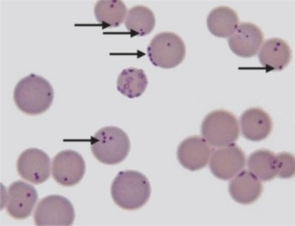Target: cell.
<instances>
[{
    "mask_svg": "<svg viewBox=\"0 0 295 226\" xmlns=\"http://www.w3.org/2000/svg\"><path fill=\"white\" fill-rule=\"evenodd\" d=\"M211 152L210 146L204 138L194 136L181 142L177 154L179 162L184 167L195 171L206 166Z\"/></svg>",
    "mask_w": 295,
    "mask_h": 226,
    "instance_id": "12",
    "label": "cell"
},
{
    "mask_svg": "<svg viewBox=\"0 0 295 226\" xmlns=\"http://www.w3.org/2000/svg\"><path fill=\"white\" fill-rule=\"evenodd\" d=\"M262 185L258 178L251 171L244 170L230 181L229 190L232 198L237 202L249 204L259 198Z\"/></svg>",
    "mask_w": 295,
    "mask_h": 226,
    "instance_id": "15",
    "label": "cell"
},
{
    "mask_svg": "<svg viewBox=\"0 0 295 226\" xmlns=\"http://www.w3.org/2000/svg\"><path fill=\"white\" fill-rule=\"evenodd\" d=\"M50 159L43 150L31 148L23 151L17 161L18 172L23 178L32 183L39 184L50 175Z\"/></svg>",
    "mask_w": 295,
    "mask_h": 226,
    "instance_id": "9",
    "label": "cell"
},
{
    "mask_svg": "<svg viewBox=\"0 0 295 226\" xmlns=\"http://www.w3.org/2000/svg\"><path fill=\"white\" fill-rule=\"evenodd\" d=\"M75 213L71 202L61 196L54 195L43 198L38 204L34 214L35 224L43 225H71Z\"/></svg>",
    "mask_w": 295,
    "mask_h": 226,
    "instance_id": "6",
    "label": "cell"
},
{
    "mask_svg": "<svg viewBox=\"0 0 295 226\" xmlns=\"http://www.w3.org/2000/svg\"><path fill=\"white\" fill-rule=\"evenodd\" d=\"M148 84L147 76L143 69L130 67L124 69L119 75L117 88L122 94L132 98L141 96Z\"/></svg>",
    "mask_w": 295,
    "mask_h": 226,
    "instance_id": "20",
    "label": "cell"
},
{
    "mask_svg": "<svg viewBox=\"0 0 295 226\" xmlns=\"http://www.w3.org/2000/svg\"><path fill=\"white\" fill-rule=\"evenodd\" d=\"M239 22L236 12L226 6L213 9L207 19V27L210 32L216 36L222 38L232 35L237 28Z\"/></svg>",
    "mask_w": 295,
    "mask_h": 226,
    "instance_id": "16",
    "label": "cell"
},
{
    "mask_svg": "<svg viewBox=\"0 0 295 226\" xmlns=\"http://www.w3.org/2000/svg\"><path fill=\"white\" fill-rule=\"evenodd\" d=\"M130 143L127 134L120 128L109 126L99 130L91 138V149L96 159L105 164L114 165L128 155Z\"/></svg>",
    "mask_w": 295,
    "mask_h": 226,
    "instance_id": "3",
    "label": "cell"
},
{
    "mask_svg": "<svg viewBox=\"0 0 295 226\" xmlns=\"http://www.w3.org/2000/svg\"><path fill=\"white\" fill-rule=\"evenodd\" d=\"M86 165L81 155L72 150H65L57 153L52 164V173L55 180L66 186H74L82 179Z\"/></svg>",
    "mask_w": 295,
    "mask_h": 226,
    "instance_id": "7",
    "label": "cell"
},
{
    "mask_svg": "<svg viewBox=\"0 0 295 226\" xmlns=\"http://www.w3.org/2000/svg\"><path fill=\"white\" fill-rule=\"evenodd\" d=\"M216 149H212L209 168L217 178L228 180L237 174L244 168L245 157L243 151L233 143Z\"/></svg>",
    "mask_w": 295,
    "mask_h": 226,
    "instance_id": "8",
    "label": "cell"
},
{
    "mask_svg": "<svg viewBox=\"0 0 295 226\" xmlns=\"http://www.w3.org/2000/svg\"><path fill=\"white\" fill-rule=\"evenodd\" d=\"M111 193L115 203L127 210L138 209L149 200L151 193L150 182L139 172L126 170L120 172L113 181Z\"/></svg>",
    "mask_w": 295,
    "mask_h": 226,
    "instance_id": "1",
    "label": "cell"
},
{
    "mask_svg": "<svg viewBox=\"0 0 295 226\" xmlns=\"http://www.w3.org/2000/svg\"><path fill=\"white\" fill-rule=\"evenodd\" d=\"M264 38L262 32L257 26L250 22H243L239 25L228 41L234 54L241 57L250 58L259 51Z\"/></svg>",
    "mask_w": 295,
    "mask_h": 226,
    "instance_id": "11",
    "label": "cell"
},
{
    "mask_svg": "<svg viewBox=\"0 0 295 226\" xmlns=\"http://www.w3.org/2000/svg\"><path fill=\"white\" fill-rule=\"evenodd\" d=\"M201 134L207 142L220 148L234 143L238 139L239 129L238 120L231 112L223 109L214 110L203 119Z\"/></svg>",
    "mask_w": 295,
    "mask_h": 226,
    "instance_id": "4",
    "label": "cell"
},
{
    "mask_svg": "<svg viewBox=\"0 0 295 226\" xmlns=\"http://www.w3.org/2000/svg\"><path fill=\"white\" fill-rule=\"evenodd\" d=\"M13 97L16 105L21 111L27 114L37 115L45 112L50 107L54 92L47 80L32 74L17 83Z\"/></svg>",
    "mask_w": 295,
    "mask_h": 226,
    "instance_id": "2",
    "label": "cell"
},
{
    "mask_svg": "<svg viewBox=\"0 0 295 226\" xmlns=\"http://www.w3.org/2000/svg\"><path fill=\"white\" fill-rule=\"evenodd\" d=\"M279 167L277 176L282 178L292 177L295 173V160L293 155L283 152L277 154Z\"/></svg>",
    "mask_w": 295,
    "mask_h": 226,
    "instance_id": "21",
    "label": "cell"
},
{
    "mask_svg": "<svg viewBox=\"0 0 295 226\" xmlns=\"http://www.w3.org/2000/svg\"><path fill=\"white\" fill-rule=\"evenodd\" d=\"M156 24L153 12L148 7L137 5L130 8L127 12L124 24L131 37L143 36L150 34Z\"/></svg>",
    "mask_w": 295,
    "mask_h": 226,
    "instance_id": "17",
    "label": "cell"
},
{
    "mask_svg": "<svg viewBox=\"0 0 295 226\" xmlns=\"http://www.w3.org/2000/svg\"><path fill=\"white\" fill-rule=\"evenodd\" d=\"M240 123L241 132L246 139L258 141L267 137L272 127L271 119L262 109L258 107L249 108L241 115Z\"/></svg>",
    "mask_w": 295,
    "mask_h": 226,
    "instance_id": "14",
    "label": "cell"
},
{
    "mask_svg": "<svg viewBox=\"0 0 295 226\" xmlns=\"http://www.w3.org/2000/svg\"><path fill=\"white\" fill-rule=\"evenodd\" d=\"M248 169L258 178L268 181L277 176L279 170L277 155L266 150H260L252 153L247 162Z\"/></svg>",
    "mask_w": 295,
    "mask_h": 226,
    "instance_id": "18",
    "label": "cell"
},
{
    "mask_svg": "<svg viewBox=\"0 0 295 226\" xmlns=\"http://www.w3.org/2000/svg\"><path fill=\"white\" fill-rule=\"evenodd\" d=\"M38 198L37 191L32 186L18 181L8 188L6 200V209L13 218L26 219L31 215Z\"/></svg>",
    "mask_w": 295,
    "mask_h": 226,
    "instance_id": "10",
    "label": "cell"
},
{
    "mask_svg": "<svg viewBox=\"0 0 295 226\" xmlns=\"http://www.w3.org/2000/svg\"><path fill=\"white\" fill-rule=\"evenodd\" d=\"M292 54L288 43L281 38H273L266 40L259 50V61L267 71H279L290 62Z\"/></svg>",
    "mask_w": 295,
    "mask_h": 226,
    "instance_id": "13",
    "label": "cell"
},
{
    "mask_svg": "<svg viewBox=\"0 0 295 226\" xmlns=\"http://www.w3.org/2000/svg\"><path fill=\"white\" fill-rule=\"evenodd\" d=\"M147 52L154 65L170 69L183 61L186 49L184 42L180 36L173 32H164L153 37L148 46Z\"/></svg>",
    "mask_w": 295,
    "mask_h": 226,
    "instance_id": "5",
    "label": "cell"
},
{
    "mask_svg": "<svg viewBox=\"0 0 295 226\" xmlns=\"http://www.w3.org/2000/svg\"><path fill=\"white\" fill-rule=\"evenodd\" d=\"M94 14L98 22L103 27L115 28L124 21L127 9L121 0H99L95 4Z\"/></svg>",
    "mask_w": 295,
    "mask_h": 226,
    "instance_id": "19",
    "label": "cell"
}]
</instances>
